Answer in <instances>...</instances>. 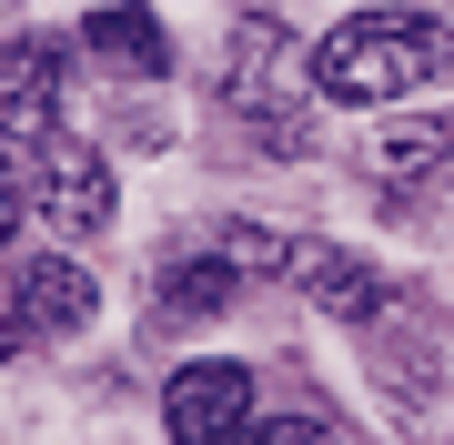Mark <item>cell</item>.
Returning a JSON list of instances; mask_svg holds the SVG:
<instances>
[{
  "label": "cell",
  "instance_id": "ba28073f",
  "mask_svg": "<svg viewBox=\"0 0 454 445\" xmlns=\"http://www.w3.org/2000/svg\"><path fill=\"white\" fill-rule=\"evenodd\" d=\"M91 51L112 71H142V82H162L172 71V31L142 11V0H112V11H91Z\"/></svg>",
  "mask_w": 454,
  "mask_h": 445
},
{
  "label": "cell",
  "instance_id": "52a82bcc",
  "mask_svg": "<svg viewBox=\"0 0 454 445\" xmlns=\"http://www.w3.org/2000/svg\"><path fill=\"white\" fill-rule=\"evenodd\" d=\"M91 314H101V283L71 253H31L20 264V334H82Z\"/></svg>",
  "mask_w": 454,
  "mask_h": 445
},
{
  "label": "cell",
  "instance_id": "30bf717a",
  "mask_svg": "<svg viewBox=\"0 0 454 445\" xmlns=\"http://www.w3.org/2000/svg\"><path fill=\"white\" fill-rule=\"evenodd\" d=\"M20 213H31V152H20L11 132H0V253H11V233H20Z\"/></svg>",
  "mask_w": 454,
  "mask_h": 445
},
{
  "label": "cell",
  "instance_id": "8992f818",
  "mask_svg": "<svg viewBox=\"0 0 454 445\" xmlns=\"http://www.w3.org/2000/svg\"><path fill=\"white\" fill-rule=\"evenodd\" d=\"M61 82H71V61H61V41H11V51H0V132H61Z\"/></svg>",
  "mask_w": 454,
  "mask_h": 445
},
{
  "label": "cell",
  "instance_id": "5b68a950",
  "mask_svg": "<svg viewBox=\"0 0 454 445\" xmlns=\"http://www.w3.org/2000/svg\"><path fill=\"white\" fill-rule=\"evenodd\" d=\"M283 283H303L333 324H373L384 314V274L364 253H343V243H313V233H283Z\"/></svg>",
  "mask_w": 454,
  "mask_h": 445
},
{
  "label": "cell",
  "instance_id": "3957f363",
  "mask_svg": "<svg viewBox=\"0 0 454 445\" xmlns=\"http://www.w3.org/2000/svg\"><path fill=\"white\" fill-rule=\"evenodd\" d=\"M162 425L172 445H253V375L243 364H182L162 385Z\"/></svg>",
  "mask_w": 454,
  "mask_h": 445
},
{
  "label": "cell",
  "instance_id": "6da1fadb",
  "mask_svg": "<svg viewBox=\"0 0 454 445\" xmlns=\"http://www.w3.org/2000/svg\"><path fill=\"white\" fill-rule=\"evenodd\" d=\"M424 82H444V51H434V11H354L343 31L313 51V91L324 101H404Z\"/></svg>",
  "mask_w": 454,
  "mask_h": 445
},
{
  "label": "cell",
  "instance_id": "4fadbf2b",
  "mask_svg": "<svg viewBox=\"0 0 454 445\" xmlns=\"http://www.w3.org/2000/svg\"><path fill=\"white\" fill-rule=\"evenodd\" d=\"M20 354V314H0V364H11Z\"/></svg>",
  "mask_w": 454,
  "mask_h": 445
},
{
  "label": "cell",
  "instance_id": "9c48e42d",
  "mask_svg": "<svg viewBox=\"0 0 454 445\" xmlns=\"http://www.w3.org/2000/svg\"><path fill=\"white\" fill-rule=\"evenodd\" d=\"M162 294L182 314H212V304H232V264H212V253H182V264L162 274Z\"/></svg>",
  "mask_w": 454,
  "mask_h": 445
},
{
  "label": "cell",
  "instance_id": "277c9868",
  "mask_svg": "<svg viewBox=\"0 0 454 445\" xmlns=\"http://www.w3.org/2000/svg\"><path fill=\"white\" fill-rule=\"evenodd\" d=\"M112 203H121V182H112L101 152L61 142V132L31 142V213H51L61 233H101V223H112Z\"/></svg>",
  "mask_w": 454,
  "mask_h": 445
},
{
  "label": "cell",
  "instance_id": "8fae6325",
  "mask_svg": "<svg viewBox=\"0 0 454 445\" xmlns=\"http://www.w3.org/2000/svg\"><path fill=\"white\" fill-rule=\"evenodd\" d=\"M253 445H333V425L293 405V415H253Z\"/></svg>",
  "mask_w": 454,
  "mask_h": 445
},
{
  "label": "cell",
  "instance_id": "7c38bea8",
  "mask_svg": "<svg viewBox=\"0 0 454 445\" xmlns=\"http://www.w3.org/2000/svg\"><path fill=\"white\" fill-rule=\"evenodd\" d=\"M434 51H444V71H454V11H434Z\"/></svg>",
  "mask_w": 454,
  "mask_h": 445
},
{
  "label": "cell",
  "instance_id": "5bb4252c",
  "mask_svg": "<svg viewBox=\"0 0 454 445\" xmlns=\"http://www.w3.org/2000/svg\"><path fill=\"white\" fill-rule=\"evenodd\" d=\"M253 11H262V0H253Z\"/></svg>",
  "mask_w": 454,
  "mask_h": 445
},
{
  "label": "cell",
  "instance_id": "7a4b0ae2",
  "mask_svg": "<svg viewBox=\"0 0 454 445\" xmlns=\"http://www.w3.org/2000/svg\"><path fill=\"white\" fill-rule=\"evenodd\" d=\"M223 101L273 152H303L313 142V61L293 51V31L273 11H243V31H232V51H223Z\"/></svg>",
  "mask_w": 454,
  "mask_h": 445
}]
</instances>
